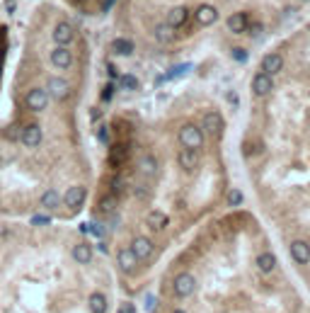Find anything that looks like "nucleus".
<instances>
[{
    "mask_svg": "<svg viewBox=\"0 0 310 313\" xmlns=\"http://www.w3.org/2000/svg\"><path fill=\"white\" fill-rule=\"evenodd\" d=\"M109 192L116 195V197L126 192V177H124V175H114L112 182H109Z\"/></svg>",
    "mask_w": 310,
    "mask_h": 313,
    "instance_id": "29",
    "label": "nucleus"
},
{
    "mask_svg": "<svg viewBox=\"0 0 310 313\" xmlns=\"http://www.w3.org/2000/svg\"><path fill=\"white\" fill-rule=\"evenodd\" d=\"M87 231H92L95 238H102V235H104V226H102V224H95V221L87 224Z\"/></svg>",
    "mask_w": 310,
    "mask_h": 313,
    "instance_id": "33",
    "label": "nucleus"
},
{
    "mask_svg": "<svg viewBox=\"0 0 310 313\" xmlns=\"http://www.w3.org/2000/svg\"><path fill=\"white\" fill-rule=\"evenodd\" d=\"M155 39L160 41V44H168L174 39V27L170 25V22H160V25H155Z\"/></svg>",
    "mask_w": 310,
    "mask_h": 313,
    "instance_id": "24",
    "label": "nucleus"
},
{
    "mask_svg": "<svg viewBox=\"0 0 310 313\" xmlns=\"http://www.w3.org/2000/svg\"><path fill=\"white\" fill-rule=\"evenodd\" d=\"M116 204H119V197L109 192V195H104L102 199L97 201V211L100 214H114L116 211Z\"/></svg>",
    "mask_w": 310,
    "mask_h": 313,
    "instance_id": "25",
    "label": "nucleus"
},
{
    "mask_svg": "<svg viewBox=\"0 0 310 313\" xmlns=\"http://www.w3.org/2000/svg\"><path fill=\"white\" fill-rule=\"evenodd\" d=\"M274 90V76H267L264 71L254 73L252 76V92L257 97H267Z\"/></svg>",
    "mask_w": 310,
    "mask_h": 313,
    "instance_id": "5",
    "label": "nucleus"
},
{
    "mask_svg": "<svg viewBox=\"0 0 310 313\" xmlns=\"http://www.w3.org/2000/svg\"><path fill=\"white\" fill-rule=\"evenodd\" d=\"M58 204H61V197H58L56 190H49V192H44V195H41V206H44V209H49V211H51V209H56Z\"/></svg>",
    "mask_w": 310,
    "mask_h": 313,
    "instance_id": "28",
    "label": "nucleus"
},
{
    "mask_svg": "<svg viewBox=\"0 0 310 313\" xmlns=\"http://www.w3.org/2000/svg\"><path fill=\"white\" fill-rule=\"evenodd\" d=\"M281 68H283V56L276 54V51L267 54L262 58V63H259V71H264L267 76H276V73H281Z\"/></svg>",
    "mask_w": 310,
    "mask_h": 313,
    "instance_id": "12",
    "label": "nucleus"
},
{
    "mask_svg": "<svg viewBox=\"0 0 310 313\" xmlns=\"http://www.w3.org/2000/svg\"><path fill=\"white\" fill-rule=\"evenodd\" d=\"M73 39H75V29H73L70 22H58L54 27V41L58 46H68Z\"/></svg>",
    "mask_w": 310,
    "mask_h": 313,
    "instance_id": "13",
    "label": "nucleus"
},
{
    "mask_svg": "<svg viewBox=\"0 0 310 313\" xmlns=\"http://www.w3.org/2000/svg\"><path fill=\"white\" fill-rule=\"evenodd\" d=\"M204 131H201V126L199 124H184L182 129H179V143H182V148H194V151H201V146H204Z\"/></svg>",
    "mask_w": 310,
    "mask_h": 313,
    "instance_id": "1",
    "label": "nucleus"
},
{
    "mask_svg": "<svg viewBox=\"0 0 310 313\" xmlns=\"http://www.w3.org/2000/svg\"><path fill=\"white\" fill-rule=\"evenodd\" d=\"M41 139H44V134H41V126H39V124H34V121L20 129V141L25 143L27 148H36V146L41 143Z\"/></svg>",
    "mask_w": 310,
    "mask_h": 313,
    "instance_id": "7",
    "label": "nucleus"
},
{
    "mask_svg": "<svg viewBox=\"0 0 310 313\" xmlns=\"http://www.w3.org/2000/svg\"><path fill=\"white\" fill-rule=\"evenodd\" d=\"M114 87H116V83H109V85H107L104 90H102V102H109V100H112Z\"/></svg>",
    "mask_w": 310,
    "mask_h": 313,
    "instance_id": "36",
    "label": "nucleus"
},
{
    "mask_svg": "<svg viewBox=\"0 0 310 313\" xmlns=\"http://www.w3.org/2000/svg\"><path fill=\"white\" fill-rule=\"evenodd\" d=\"M97 139L102 143H109V126H107V124H102V126L97 129Z\"/></svg>",
    "mask_w": 310,
    "mask_h": 313,
    "instance_id": "34",
    "label": "nucleus"
},
{
    "mask_svg": "<svg viewBox=\"0 0 310 313\" xmlns=\"http://www.w3.org/2000/svg\"><path fill=\"white\" fill-rule=\"evenodd\" d=\"M288 250H291V257H293L298 265H308L310 262V245L306 240H293Z\"/></svg>",
    "mask_w": 310,
    "mask_h": 313,
    "instance_id": "16",
    "label": "nucleus"
},
{
    "mask_svg": "<svg viewBox=\"0 0 310 313\" xmlns=\"http://www.w3.org/2000/svg\"><path fill=\"white\" fill-rule=\"evenodd\" d=\"M153 304H155V299H153V296H148V299H145V306H148V311H153Z\"/></svg>",
    "mask_w": 310,
    "mask_h": 313,
    "instance_id": "42",
    "label": "nucleus"
},
{
    "mask_svg": "<svg viewBox=\"0 0 310 313\" xmlns=\"http://www.w3.org/2000/svg\"><path fill=\"white\" fill-rule=\"evenodd\" d=\"M187 20H189V10H187L184 5H174V7L168 12V20H165V22H170L174 29H179Z\"/></svg>",
    "mask_w": 310,
    "mask_h": 313,
    "instance_id": "19",
    "label": "nucleus"
},
{
    "mask_svg": "<svg viewBox=\"0 0 310 313\" xmlns=\"http://www.w3.org/2000/svg\"><path fill=\"white\" fill-rule=\"evenodd\" d=\"M87 309L90 313H107V296L102 291H92L87 299Z\"/></svg>",
    "mask_w": 310,
    "mask_h": 313,
    "instance_id": "20",
    "label": "nucleus"
},
{
    "mask_svg": "<svg viewBox=\"0 0 310 313\" xmlns=\"http://www.w3.org/2000/svg\"><path fill=\"white\" fill-rule=\"evenodd\" d=\"M226 100H228V105H230L233 110H238V105H240V97H238V92H235V90H230V92H228Z\"/></svg>",
    "mask_w": 310,
    "mask_h": 313,
    "instance_id": "35",
    "label": "nucleus"
},
{
    "mask_svg": "<svg viewBox=\"0 0 310 313\" xmlns=\"http://www.w3.org/2000/svg\"><path fill=\"white\" fill-rule=\"evenodd\" d=\"M177 163L184 172H194L199 168V151L194 148H182L179 156H177Z\"/></svg>",
    "mask_w": 310,
    "mask_h": 313,
    "instance_id": "11",
    "label": "nucleus"
},
{
    "mask_svg": "<svg viewBox=\"0 0 310 313\" xmlns=\"http://www.w3.org/2000/svg\"><path fill=\"white\" fill-rule=\"evenodd\" d=\"M134 41L131 39H126V37H119V39H114L112 41V51L116 56H131L134 54Z\"/></svg>",
    "mask_w": 310,
    "mask_h": 313,
    "instance_id": "21",
    "label": "nucleus"
},
{
    "mask_svg": "<svg viewBox=\"0 0 310 313\" xmlns=\"http://www.w3.org/2000/svg\"><path fill=\"white\" fill-rule=\"evenodd\" d=\"M51 63L61 68V71H66V68H70L73 66V54L66 49V46H56L54 51H51Z\"/></svg>",
    "mask_w": 310,
    "mask_h": 313,
    "instance_id": "18",
    "label": "nucleus"
},
{
    "mask_svg": "<svg viewBox=\"0 0 310 313\" xmlns=\"http://www.w3.org/2000/svg\"><path fill=\"white\" fill-rule=\"evenodd\" d=\"M131 250H134V255L138 257V260H150L153 253H155V245L150 243V238L136 235V238L131 240Z\"/></svg>",
    "mask_w": 310,
    "mask_h": 313,
    "instance_id": "9",
    "label": "nucleus"
},
{
    "mask_svg": "<svg viewBox=\"0 0 310 313\" xmlns=\"http://www.w3.org/2000/svg\"><path fill=\"white\" fill-rule=\"evenodd\" d=\"M226 25L233 34H245L247 27H250V15H247V12H233V15L228 17Z\"/></svg>",
    "mask_w": 310,
    "mask_h": 313,
    "instance_id": "15",
    "label": "nucleus"
},
{
    "mask_svg": "<svg viewBox=\"0 0 310 313\" xmlns=\"http://www.w3.org/2000/svg\"><path fill=\"white\" fill-rule=\"evenodd\" d=\"M136 168H138V172H141L143 177H155L158 175V158L150 156V153H145V156L138 158Z\"/></svg>",
    "mask_w": 310,
    "mask_h": 313,
    "instance_id": "17",
    "label": "nucleus"
},
{
    "mask_svg": "<svg viewBox=\"0 0 310 313\" xmlns=\"http://www.w3.org/2000/svg\"><path fill=\"white\" fill-rule=\"evenodd\" d=\"M228 204H230V206H240V204H242V192H240V190H230V192H228Z\"/></svg>",
    "mask_w": 310,
    "mask_h": 313,
    "instance_id": "32",
    "label": "nucleus"
},
{
    "mask_svg": "<svg viewBox=\"0 0 310 313\" xmlns=\"http://www.w3.org/2000/svg\"><path fill=\"white\" fill-rule=\"evenodd\" d=\"M303 2H310V0H303Z\"/></svg>",
    "mask_w": 310,
    "mask_h": 313,
    "instance_id": "46",
    "label": "nucleus"
},
{
    "mask_svg": "<svg viewBox=\"0 0 310 313\" xmlns=\"http://www.w3.org/2000/svg\"><path fill=\"white\" fill-rule=\"evenodd\" d=\"M32 224H34V226H46V224H51V219H49V216H34Z\"/></svg>",
    "mask_w": 310,
    "mask_h": 313,
    "instance_id": "38",
    "label": "nucleus"
},
{
    "mask_svg": "<svg viewBox=\"0 0 310 313\" xmlns=\"http://www.w3.org/2000/svg\"><path fill=\"white\" fill-rule=\"evenodd\" d=\"M247 32H250L252 37H257V34L262 32V22H254V27H252V25H250V27H247Z\"/></svg>",
    "mask_w": 310,
    "mask_h": 313,
    "instance_id": "40",
    "label": "nucleus"
},
{
    "mask_svg": "<svg viewBox=\"0 0 310 313\" xmlns=\"http://www.w3.org/2000/svg\"><path fill=\"white\" fill-rule=\"evenodd\" d=\"M174 313H187V311H182V309H177V311H174Z\"/></svg>",
    "mask_w": 310,
    "mask_h": 313,
    "instance_id": "44",
    "label": "nucleus"
},
{
    "mask_svg": "<svg viewBox=\"0 0 310 313\" xmlns=\"http://www.w3.org/2000/svg\"><path fill=\"white\" fill-rule=\"evenodd\" d=\"M126 153H129V146H126V143L112 146V151H109V165H112V168H119V165L126 160Z\"/></svg>",
    "mask_w": 310,
    "mask_h": 313,
    "instance_id": "23",
    "label": "nucleus"
},
{
    "mask_svg": "<svg viewBox=\"0 0 310 313\" xmlns=\"http://www.w3.org/2000/svg\"><path fill=\"white\" fill-rule=\"evenodd\" d=\"M194 291H197V279H194V274L179 272V274L174 277V294H177L179 299H187V296H192Z\"/></svg>",
    "mask_w": 310,
    "mask_h": 313,
    "instance_id": "3",
    "label": "nucleus"
},
{
    "mask_svg": "<svg viewBox=\"0 0 310 313\" xmlns=\"http://www.w3.org/2000/svg\"><path fill=\"white\" fill-rule=\"evenodd\" d=\"M85 197H87V190L85 187H70L66 195H63V204L68 211H80V206L85 204Z\"/></svg>",
    "mask_w": 310,
    "mask_h": 313,
    "instance_id": "6",
    "label": "nucleus"
},
{
    "mask_svg": "<svg viewBox=\"0 0 310 313\" xmlns=\"http://www.w3.org/2000/svg\"><path fill=\"white\" fill-rule=\"evenodd\" d=\"M201 131H204V134H208V136H221V134H223V117H221L218 112L204 114Z\"/></svg>",
    "mask_w": 310,
    "mask_h": 313,
    "instance_id": "8",
    "label": "nucleus"
},
{
    "mask_svg": "<svg viewBox=\"0 0 310 313\" xmlns=\"http://www.w3.org/2000/svg\"><path fill=\"white\" fill-rule=\"evenodd\" d=\"M20 129H22V126L12 124V126H7V129L2 131V136H5L7 141H20Z\"/></svg>",
    "mask_w": 310,
    "mask_h": 313,
    "instance_id": "31",
    "label": "nucleus"
},
{
    "mask_svg": "<svg viewBox=\"0 0 310 313\" xmlns=\"http://www.w3.org/2000/svg\"><path fill=\"white\" fill-rule=\"evenodd\" d=\"M148 226L153 228V231H163V228L168 226V214H163V211H153V214L148 216Z\"/></svg>",
    "mask_w": 310,
    "mask_h": 313,
    "instance_id": "27",
    "label": "nucleus"
},
{
    "mask_svg": "<svg viewBox=\"0 0 310 313\" xmlns=\"http://www.w3.org/2000/svg\"><path fill=\"white\" fill-rule=\"evenodd\" d=\"M119 87H124V90H138V78L131 76V73H126V76L119 78Z\"/></svg>",
    "mask_w": 310,
    "mask_h": 313,
    "instance_id": "30",
    "label": "nucleus"
},
{
    "mask_svg": "<svg viewBox=\"0 0 310 313\" xmlns=\"http://www.w3.org/2000/svg\"><path fill=\"white\" fill-rule=\"evenodd\" d=\"M119 313H136V309H134L131 304H124V306L119 309Z\"/></svg>",
    "mask_w": 310,
    "mask_h": 313,
    "instance_id": "41",
    "label": "nucleus"
},
{
    "mask_svg": "<svg viewBox=\"0 0 310 313\" xmlns=\"http://www.w3.org/2000/svg\"><path fill=\"white\" fill-rule=\"evenodd\" d=\"M116 262H119L121 272H126V274L136 272V267H138V257L134 255V250H131V248H124V250H119V255H116Z\"/></svg>",
    "mask_w": 310,
    "mask_h": 313,
    "instance_id": "14",
    "label": "nucleus"
},
{
    "mask_svg": "<svg viewBox=\"0 0 310 313\" xmlns=\"http://www.w3.org/2000/svg\"><path fill=\"white\" fill-rule=\"evenodd\" d=\"M78 2H83V0H78Z\"/></svg>",
    "mask_w": 310,
    "mask_h": 313,
    "instance_id": "47",
    "label": "nucleus"
},
{
    "mask_svg": "<svg viewBox=\"0 0 310 313\" xmlns=\"http://www.w3.org/2000/svg\"><path fill=\"white\" fill-rule=\"evenodd\" d=\"M107 73H109V78H112V80L119 78V73H116V66H114V63H107Z\"/></svg>",
    "mask_w": 310,
    "mask_h": 313,
    "instance_id": "39",
    "label": "nucleus"
},
{
    "mask_svg": "<svg viewBox=\"0 0 310 313\" xmlns=\"http://www.w3.org/2000/svg\"><path fill=\"white\" fill-rule=\"evenodd\" d=\"M73 260H75L78 265H87V262L92 260V248H90L87 243H78V245L73 248Z\"/></svg>",
    "mask_w": 310,
    "mask_h": 313,
    "instance_id": "26",
    "label": "nucleus"
},
{
    "mask_svg": "<svg viewBox=\"0 0 310 313\" xmlns=\"http://www.w3.org/2000/svg\"><path fill=\"white\" fill-rule=\"evenodd\" d=\"M257 267H259L262 274H272L274 267H276V255H274V253H259V257H257Z\"/></svg>",
    "mask_w": 310,
    "mask_h": 313,
    "instance_id": "22",
    "label": "nucleus"
},
{
    "mask_svg": "<svg viewBox=\"0 0 310 313\" xmlns=\"http://www.w3.org/2000/svg\"><path fill=\"white\" fill-rule=\"evenodd\" d=\"M46 95L54 97V100H66L70 95V85L66 78H49L46 83Z\"/></svg>",
    "mask_w": 310,
    "mask_h": 313,
    "instance_id": "10",
    "label": "nucleus"
},
{
    "mask_svg": "<svg viewBox=\"0 0 310 313\" xmlns=\"http://www.w3.org/2000/svg\"><path fill=\"white\" fill-rule=\"evenodd\" d=\"M0 165H2V158H0Z\"/></svg>",
    "mask_w": 310,
    "mask_h": 313,
    "instance_id": "45",
    "label": "nucleus"
},
{
    "mask_svg": "<svg viewBox=\"0 0 310 313\" xmlns=\"http://www.w3.org/2000/svg\"><path fill=\"white\" fill-rule=\"evenodd\" d=\"M194 22L199 27H211L218 22V10L211 5V2H201L197 10H194Z\"/></svg>",
    "mask_w": 310,
    "mask_h": 313,
    "instance_id": "2",
    "label": "nucleus"
},
{
    "mask_svg": "<svg viewBox=\"0 0 310 313\" xmlns=\"http://www.w3.org/2000/svg\"><path fill=\"white\" fill-rule=\"evenodd\" d=\"M112 5H114V0H104V5H102V10L107 12V10H112Z\"/></svg>",
    "mask_w": 310,
    "mask_h": 313,
    "instance_id": "43",
    "label": "nucleus"
},
{
    "mask_svg": "<svg viewBox=\"0 0 310 313\" xmlns=\"http://www.w3.org/2000/svg\"><path fill=\"white\" fill-rule=\"evenodd\" d=\"M230 54H233L235 61H240V63H245V61H247V51H245V49H233Z\"/></svg>",
    "mask_w": 310,
    "mask_h": 313,
    "instance_id": "37",
    "label": "nucleus"
},
{
    "mask_svg": "<svg viewBox=\"0 0 310 313\" xmlns=\"http://www.w3.org/2000/svg\"><path fill=\"white\" fill-rule=\"evenodd\" d=\"M25 105H27V110H32V112H44L46 105H49V95H46V90H41V87L29 90L27 97H25Z\"/></svg>",
    "mask_w": 310,
    "mask_h": 313,
    "instance_id": "4",
    "label": "nucleus"
}]
</instances>
